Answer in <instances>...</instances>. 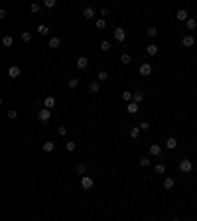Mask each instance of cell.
Masks as SVG:
<instances>
[{"instance_id": "60d3db41", "label": "cell", "mask_w": 197, "mask_h": 221, "mask_svg": "<svg viewBox=\"0 0 197 221\" xmlns=\"http://www.w3.org/2000/svg\"><path fill=\"white\" fill-rule=\"evenodd\" d=\"M57 132H59V136H65V134H67V128H65V126H59V128H57Z\"/></svg>"}, {"instance_id": "6da1fadb", "label": "cell", "mask_w": 197, "mask_h": 221, "mask_svg": "<svg viewBox=\"0 0 197 221\" xmlns=\"http://www.w3.org/2000/svg\"><path fill=\"white\" fill-rule=\"evenodd\" d=\"M178 168H179L182 174H189V172L193 170V162H191L189 158H182V160L178 162Z\"/></svg>"}, {"instance_id": "d4e9b609", "label": "cell", "mask_w": 197, "mask_h": 221, "mask_svg": "<svg viewBox=\"0 0 197 221\" xmlns=\"http://www.w3.org/2000/svg\"><path fill=\"white\" fill-rule=\"evenodd\" d=\"M126 111H128L130 115H136V113H138V105H136V103H128V107H126Z\"/></svg>"}, {"instance_id": "3957f363", "label": "cell", "mask_w": 197, "mask_h": 221, "mask_svg": "<svg viewBox=\"0 0 197 221\" xmlns=\"http://www.w3.org/2000/svg\"><path fill=\"white\" fill-rule=\"evenodd\" d=\"M93 186H95V182H93L91 176H83L81 178V188H83V190H91Z\"/></svg>"}, {"instance_id": "603a6c76", "label": "cell", "mask_w": 197, "mask_h": 221, "mask_svg": "<svg viewBox=\"0 0 197 221\" xmlns=\"http://www.w3.org/2000/svg\"><path fill=\"white\" fill-rule=\"evenodd\" d=\"M132 95H134V93H130V91H122V101H126V103H132Z\"/></svg>"}, {"instance_id": "484cf974", "label": "cell", "mask_w": 197, "mask_h": 221, "mask_svg": "<svg viewBox=\"0 0 197 221\" xmlns=\"http://www.w3.org/2000/svg\"><path fill=\"white\" fill-rule=\"evenodd\" d=\"M130 61H132L130 53H122V55H120V63H124V65H126V63H130Z\"/></svg>"}, {"instance_id": "52a82bcc", "label": "cell", "mask_w": 197, "mask_h": 221, "mask_svg": "<svg viewBox=\"0 0 197 221\" xmlns=\"http://www.w3.org/2000/svg\"><path fill=\"white\" fill-rule=\"evenodd\" d=\"M175 18H178L179 20V22H187V20H189V14H187V10H178V14H175Z\"/></svg>"}, {"instance_id": "7bdbcfd3", "label": "cell", "mask_w": 197, "mask_h": 221, "mask_svg": "<svg viewBox=\"0 0 197 221\" xmlns=\"http://www.w3.org/2000/svg\"><path fill=\"white\" fill-rule=\"evenodd\" d=\"M172 221H179V219H172Z\"/></svg>"}, {"instance_id": "b9f144b4", "label": "cell", "mask_w": 197, "mask_h": 221, "mask_svg": "<svg viewBox=\"0 0 197 221\" xmlns=\"http://www.w3.org/2000/svg\"><path fill=\"white\" fill-rule=\"evenodd\" d=\"M101 16H105V18H106V16H109V8H101Z\"/></svg>"}, {"instance_id": "4fadbf2b", "label": "cell", "mask_w": 197, "mask_h": 221, "mask_svg": "<svg viewBox=\"0 0 197 221\" xmlns=\"http://www.w3.org/2000/svg\"><path fill=\"white\" fill-rule=\"evenodd\" d=\"M150 154H152V156H160V154H162V148H160V144H156V142L150 144Z\"/></svg>"}, {"instance_id": "ac0fdd59", "label": "cell", "mask_w": 197, "mask_h": 221, "mask_svg": "<svg viewBox=\"0 0 197 221\" xmlns=\"http://www.w3.org/2000/svg\"><path fill=\"white\" fill-rule=\"evenodd\" d=\"M12 44H14V38H12V36H4V38H2V46H4V47H10Z\"/></svg>"}, {"instance_id": "2e32d148", "label": "cell", "mask_w": 197, "mask_h": 221, "mask_svg": "<svg viewBox=\"0 0 197 221\" xmlns=\"http://www.w3.org/2000/svg\"><path fill=\"white\" fill-rule=\"evenodd\" d=\"M53 148H55V144H53L51 140H45V142H44V152L49 154V152H53Z\"/></svg>"}, {"instance_id": "d6a6232c", "label": "cell", "mask_w": 197, "mask_h": 221, "mask_svg": "<svg viewBox=\"0 0 197 221\" xmlns=\"http://www.w3.org/2000/svg\"><path fill=\"white\" fill-rule=\"evenodd\" d=\"M138 134H140V126H134V128L130 130V136H132V138H138Z\"/></svg>"}, {"instance_id": "f35d334b", "label": "cell", "mask_w": 197, "mask_h": 221, "mask_svg": "<svg viewBox=\"0 0 197 221\" xmlns=\"http://www.w3.org/2000/svg\"><path fill=\"white\" fill-rule=\"evenodd\" d=\"M6 117H8V118H16V117H18V111H8Z\"/></svg>"}, {"instance_id": "e0dca14e", "label": "cell", "mask_w": 197, "mask_h": 221, "mask_svg": "<svg viewBox=\"0 0 197 221\" xmlns=\"http://www.w3.org/2000/svg\"><path fill=\"white\" fill-rule=\"evenodd\" d=\"M185 26H187V30H189V32H193V30L197 28V20H195V18H189L187 22H185Z\"/></svg>"}, {"instance_id": "7c38bea8", "label": "cell", "mask_w": 197, "mask_h": 221, "mask_svg": "<svg viewBox=\"0 0 197 221\" xmlns=\"http://www.w3.org/2000/svg\"><path fill=\"white\" fill-rule=\"evenodd\" d=\"M166 148H168V150H173V148H178V138L169 136V138L166 140Z\"/></svg>"}, {"instance_id": "8fae6325", "label": "cell", "mask_w": 197, "mask_h": 221, "mask_svg": "<svg viewBox=\"0 0 197 221\" xmlns=\"http://www.w3.org/2000/svg\"><path fill=\"white\" fill-rule=\"evenodd\" d=\"M77 67H79V69H87V67H89V59L85 57V55H81V57L77 59Z\"/></svg>"}, {"instance_id": "4316f807", "label": "cell", "mask_w": 197, "mask_h": 221, "mask_svg": "<svg viewBox=\"0 0 197 221\" xmlns=\"http://www.w3.org/2000/svg\"><path fill=\"white\" fill-rule=\"evenodd\" d=\"M154 172H156V174H166V166H164V164H156Z\"/></svg>"}, {"instance_id": "cb8c5ba5", "label": "cell", "mask_w": 197, "mask_h": 221, "mask_svg": "<svg viewBox=\"0 0 197 221\" xmlns=\"http://www.w3.org/2000/svg\"><path fill=\"white\" fill-rule=\"evenodd\" d=\"M95 26H97V30H105L106 28V20L105 18H99L97 22H95Z\"/></svg>"}, {"instance_id": "5bb4252c", "label": "cell", "mask_w": 197, "mask_h": 221, "mask_svg": "<svg viewBox=\"0 0 197 221\" xmlns=\"http://www.w3.org/2000/svg\"><path fill=\"white\" fill-rule=\"evenodd\" d=\"M146 53H148V55H156V53H158V46L156 44H148L146 46Z\"/></svg>"}, {"instance_id": "f546056e", "label": "cell", "mask_w": 197, "mask_h": 221, "mask_svg": "<svg viewBox=\"0 0 197 221\" xmlns=\"http://www.w3.org/2000/svg\"><path fill=\"white\" fill-rule=\"evenodd\" d=\"M55 4H57L55 0H44V6L45 8H55Z\"/></svg>"}, {"instance_id": "8d00e7d4", "label": "cell", "mask_w": 197, "mask_h": 221, "mask_svg": "<svg viewBox=\"0 0 197 221\" xmlns=\"http://www.w3.org/2000/svg\"><path fill=\"white\" fill-rule=\"evenodd\" d=\"M140 166L142 168H148L150 166V158H140Z\"/></svg>"}, {"instance_id": "ba28073f", "label": "cell", "mask_w": 197, "mask_h": 221, "mask_svg": "<svg viewBox=\"0 0 197 221\" xmlns=\"http://www.w3.org/2000/svg\"><path fill=\"white\" fill-rule=\"evenodd\" d=\"M182 44H183V47H191L195 44V38L191 36V34H187V36H183V40H182Z\"/></svg>"}, {"instance_id": "f1b7e54d", "label": "cell", "mask_w": 197, "mask_h": 221, "mask_svg": "<svg viewBox=\"0 0 197 221\" xmlns=\"http://www.w3.org/2000/svg\"><path fill=\"white\" fill-rule=\"evenodd\" d=\"M97 79H99V81H106V79H109V73H106V71H99Z\"/></svg>"}, {"instance_id": "1f68e13d", "label": "cell", "mask_w": 197, "mask_h": 221, "mask_svg": "<svg viewBox=\"0 0 197 221\" xmlns=\"http://www.w3.org/2000/svg\"><path fill=\"white\" fill-rule=\"evenodd\" d=\"M75 148H77L75 142H67V144H65V150H67V152H75Z\"/></svg>"}, {"instance_id": "44dd1931", "label": "cell", "mask_w": 197, "mask_h": 221, "mask_svg": "<svg viewBox=\"0 0 197 221\" xmlns=\"http://www.w3.org/2000/svg\"><path fill=\"white\" fill-rule=\"evenodd\" d=\"M142 99H144V93H140V91H136V93H134V95H132V103H136V105H138V103H140V101H142Z\"/></svg>"}, {"instance_id": "5b68a950", "label": "cell", "mask_w": 197, "mask_h": 221, "mask_svg": "<svg viewBox=\"0 0 197 221\" xmlns=\"http://www.w3.org/2000/svg\"><path fill=\"white\" fill-rule=\"evenodd\" d=\"M114 40H116V42H120V44H122V42L126 40V32L122 30V28H116V30H114Z\"/></svg>"}, {"instance_id": "74e56055", "label": "cell", "mask_w": 197, "mask_h": 221, "mask_svg": "<svg viewBox=\"0 0 197 221\" xmlns=\"http://www.w3.org/2000/svg\"><path fill=\"white\" fill-rule=\"evenodd\" d=\"M22 40H24V42H32V34H30V32H24V34H22Z\"/></svg>"}, {"instance_id": "30bf717a", "label": "cell", "mask_w": 197, "mask_h": 221, "mask_svg": "<svg viewBox=\"0 0 197 221\" xmlns=\"http://www.w3.org/2000/svg\"><path fill=\"white\" fill-rule=\"evenodd\" d=\"M20 73H22V69H20L18 65H12V67L8 69V75H10V77H12V79H16V77H20Z\"/></svg>"}, {"instance_id": "ab89813d", "label": "cell", "mask_w": 197, "mask_h": 221, "mask_svg": "<svg viewBox=\"0 0 197 221\" xmlns=\"http://www.w3.org/2000/svg\"><path fill=\"white\" fill-rule=\"evenodd\" d=\"M40 8H41L40 4H32V6H30V10H32L34 14H36V12H40Z\"/></svg>"}, {"instance_id": "83f0119b", "label": "cell", "mask_w": 197, "mask_h": 221, "mask_svg": "<svg viewBox=\"0 0 197 221\" xmlns=\"http://www.w3.org/2000/svg\"><path fill=\"white\" fill-rule=\"evenodd\" d=\"M101 50H103V51H109V50H110V42H109V40H103V42H101Z\"/></svg>"}, {"instance_id": "7a4b0ae2", "label": "cell", "mask_w": 197, "mask_h": 221, "mask_svg": "<svg viewBox=\"0 0 197 221\" xmlns=\"http://www.w3.org/2000/svg\"><path fill=\"white\" fill-rule=\"evenodd\" d=\"M49 117H51V111H49V109H45V107L38 111V118H40L41 122H47V121H49Z\"/></svg>"}, {"instance_id": "9c48e42d", "label": "cell", "mask_w": 197, "mask_h": 221, "mask_svg": "<svg viewBox=\"0 0 197 221\" xmlns=\"http://www.w3.org/2000/svg\"><path fill=\"white\" fill-rule=\"evenodd\" d=\"M44 107H45V109H53V107H55V97L47 95L45 99H44Z\"/></svg>"}, {"instance_id": "7402d4cb", "label": "cell", "mask_w": 197, "mask_h": 221, "mask_svg": "<svg viewBox=\"0 0 197 221\" xmlns=\"http://www.w3.org/2000/svg\"><path fill=\"white\" fill-rule=\"evenodd\" d=\"M59 44H61L59 38H51V40H49V47H51V50H57V47H59Z\"/></svg>"}, {"instance_id": "8992f818", "label": "cell", "mask_w": 197, "mask_h": 221, "mask_svg": "<svg viewBox=\"0 0 197 221\" xmlns=\"http://www.w3.org/2000/svg\"><path fill=\"white\" fill-rule=\"evenodd\" d=\"M138 73L140 75H150L152 73V63H142L140 69H138Z\"/></svg>"}, {"instance_id": "9a60e30c", "label": "cell", "mask_w": 197, "mask_h": 221, "mask_svg": "<svg viewBox=\"0 0 197 221\" xmlns=\"http://www.w3.org/2000/svg\"><path fill=\"white\" fill-rule=\"evenodd\" d=\"M87 89H89V93H99V91H101V87H99V81H91Z\"/></svg>"}, {"instance_id": "ffe728a7", "label": "cell", "mask_w": 197, "mask_h": 221, "mask_svg": "<svg viewBox=\"0 0 197 221\" xmlns=\"http://www.w3.org/2000/svg\"><path fill=\"white\" fill-rule=\"evenodd\" d=\"M38 34H40V36H47V34H49V28H47L45 24H40V26H38Z\"/></svg>"}, {"instance_id": "d590c367", "label": "cell", "mask_w": 197, "mask_h": 221, "mask_svg": "<svg viewBox=\"0 0 197 221\" xmlns=\"http://www.w3.org/2000/svg\"><path fill=\"white\" fill-rule=\"evenodd\" d=\"M67 85H69L71 89H75L77 85H79V79H69V81H67Z\"/></svg>"}, {"instance_id": "d6986e66", "label": "cell", "mask_w": 197, "mask_h": 221, "mask_svg": "<svg viewBox=\"0 0 197 221\" xmlns=\"http://www.w3.org/2000/svg\"><path fill=\"white\" fill-rule=\"evenodd\" d=\"M173 186H175V180H173V178H166V180H164V188H166V190H172Z\"/></svg>"}, {"instance_id": "277c9868", "label": "cell", "mask_w": 197, "mask_h": 221, "mask_svg": "<svg viewBox=\"0 0 197 221\" xmlns=\"http://www.w3.org/2000/svg\"><path fill=\"white\" fill-rule=\"evenodd\" d=\"M83 18H85V20L95 18V8H93V6H85V8H83Z\"/></svg>"}, {"instance_id": "836d02e7", "label": "cell", "mask_w": 197, "mask_h": 221, "mask_svg": "<svg viewBox=\"0 0 197 221\" xmlns=\"http://www.w3.org/2000/svg\"><path fill=\"white\" fill-rule=\"evenodd\" d=\"M77 174H85V172H87V166H85V164H77Z\"/></svg>"}, {"instance_id": "4dcf8cb0", "label": "cell", "mask_w": 197, "mask_h": 221, "mask_svg": "<svg viewBox=\"0 0 197 221\" xmlns=\"http://www.w3.org/2000/svg\"><path fill=\"white\" fill-rule=\"evenodd\" d=\"M138 126H140V130H150V122H148V121H142Z\"/></svg>"}, {"instance_id": "e575fe53", "label": "cell", "mask_w": 197, "mask_h": 221, "mask_svg": "<svg viewBox=\"0 0 197 221\" xmlns=\"http://www.w3.org/2000/svg\"><path fill=\"white\" fill-rule=\"evenodd\" d=\"M146 34H148V36H150V38H154V36H156V34H158V30H156V28H154V26H150V28H148V30H146Z\"/></svg>"}]
</instances>
